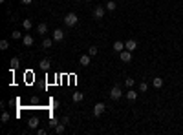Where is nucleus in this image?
Returning <instances> with one entry per match:
<instances>
[{"label":"nucleus","mask_w":183,"mask_h":135,"mask_svg":"<svg viewBox=\"0 0 183 135\" xmlns=\"http://www.w3.org/2000/svg\"><path fill=\"white\" fill-rule=\"evenodd\" d=\"M9 48V42L7 40H2V42H0V49H2V51H4V49H7Z\"/></svg>","instance_id":"24"},{"label":"nucleus","mask_w":183,"mask_h":135,"mask_svg":"<svg viewBox=\"0 0 183 135\" xmlns=\"http://www.w3.org/2000/svg\"><path fill=\"white\" fill-rule=\"evenodd\" d=\"M51 46H53V38H44L42 40V48L44 49H49Z\"/></svg>","instance_id":"14"},{"label":"nucleus","mask_w":183,"mask_h":135,"mask_svg":"<svg viewBox=\"0 0 183 135\" xmlns=\"http://www.w3.org/2000/svg\"><path fill=\"white\" fill-rule=\"evenodd\" d=\"M61 122H64V124H70V117H62V121Z\"/></svg>","instance_id":"30"},{"label":"nucleus","mask_w":183,"mask_h":135,"mask_svg":"<svg viewBox=\"0 0 183 135\" xmlns=\"http://www.w3.org/2000/svg\"><path fill=\"white\" fill-rule=\"evenodd\" d=\"M64 132H66V124H64V122H59L57 126H55V133H57V135H62Z\"/></svg>","instance_id":"12"},{"label":"nucleus","mask_w":183,"mask_h":135,"mask_svg":"<svg viewBox=\"0 0 183 135\" xmlns=\"http://www.w3.org/2000/svg\"><path fill=\"white\" fill-rule=\"evenodd\" d=\"M115 7H117V6H115V2H113V0H110V2H106V9H108V11H113Z\"/></svg>","instance_id":"22"},{"label":"nucleus","mask_w":183,"mask_h":135,"mask_svg":"<svg viewBox=\"0 0 183 135\" xmlns=\"http://www.w3.org/2000/svg\"><path fill=\"white\" fill-rule=\"evenodd\" d=\"M125 84H126V88H132V86H134V79H126Z\"/></svg>","instance_id":"26"},{"label":"nucleus","mask_w":183,"mask_h":135,"mask_svg":"<svg viewBox=\"0 0 183 135\" xmlns=\"http://www.w3.org/2000/svg\"><path fill=\"white\" fill-rule=\"evenodd\" d=\"M82 99H84V95H82V93H73V102H81L82 101Z\"/></svg>","instance_id":"21"},{"label":"nucleus","mask_w":183,"mask_h":135,"mask_svg":"<svg viewBox=\"0 0 183 135\" xmlns=\"http://www.w3.org/2000/svg\"><path fill=\"white\" fill-rule=\"evenodd\" d=\"M7 121H9V113H7V111H4V113H2V122L6 124Z\"/></svg>","instance_id":"25"},{"label":"nucleus","mask_w":183,"mask_h":135,"mask_svg":"<svg viewBox=\"0 0 183 135\" xmlns=\"http://www.w3.org/2000/svg\"><path fill=\"white\" fill-rule=\"evenodd\" d=\"M119 58H121V62H130V60H132V51L123 49V51L119 53Z\"/></svg>","instance_id":"3"},{"label":"nucleus","mask_w":183,"mask_h":135,"mask_svg":"<svg viewBox=\"0 0 183 135\" xmlns=\"http://www.w3.org/2000/svg\"><path fill=\"white\" fill-rule=\"evenodd\" d=\"M37 31H38V35H46V33H48V26H46L44 22H41V24L37 26Z\"/></svg>","instance_id":"13"},{"label":"nucleus","mask_w":183,"mask_h":135,"mask_svg":"<svg viewBox=\"0 0 183 135\" xmlns=\"http://www.w3.org/2000/svg\"><path fill=\"white\" fill-rule=\"evenodd\" d=\"M86 2H92V0H86Z\"/></svg>","instance_id":"33"},{"label":"nucleus","mask_w":183,"mask_h":135,"mask_svg":"<svg viewBox=\"0 0 183 135\" xmlns=\"http://www.w3.org/2000/svg\"><path fill=\"white\" fill-rule=\"evenodd\" d=\"M97 53H99V48H97V46H90V48H88V55H92V57H95Z\"/></svg>","instance_id":"19"},{"label":"nucleus","mask_w":183,"mask_h":135,"mask_svg":"<svg viewBox=\"0 0 183 135\" xmlns=\"http://www.w3.org/2000/svg\"><path fill=\"white\" fill-rule=\"evenodd\" d=\"M28 124H29V128H31V130H35V128L38 126V119H37V117H31Z\"/></svg>","instance_id":"16"},{"label":"nucleus","mask_w":183,"mask_h":135,"mask_svg":"<svg viewBox=\"0 0 183 135\" xmlns=\"http://www.w3.org/2000/svg\"><path fill=\"white\" fill-rule=\"evenodd\" d=\"M152 86H154V88H161L163 86V79H159V77L152 79Z\"/></svg>","instance_id":"15"},{"label":"nucleus","mask_w":183,"mask_h":135,"mask_svg":"<svg viewBox=\"0 0 183 135\" xmlns=\"http://www.w3.org/2000/svg\"><path fill=\"white\" fill-rule=\"evenodd\" d=\"M49 68H51V62H49V58H42V60H41V69L48 71Z\"/></svg>","instance_id":"11"},{"label":"nucleus","mask_w":183,"mask_h":135,"mask_svg":"<svg viewBox=\"0 0 183 135\" xmlns=\"http://www.w3.org/2000/svg\"><path fill=\"white\" fill-rule=\"evenodd\" d=\"M123 49H125V42H121V40H115V42H113V51L121 53Z\"/></svg>","instance_id":"10"},{"label":"nucleus","mask_w":183,"mask_h":135,"mask_svg":"<svg viewBox=\"0 0 183 135\" xmlns=\"http://www.w3.org/2000/svg\"><path fill=\"white\" fill-rule=\"evenodd\" d=\"M105 104L103 102H99V104H95V106H93V115H95V117H99V115H103L105 113Z\"/></svg>","instance_id":"5"},{"label":"nucleus","mask_w":183,"mask_h":135,"mask_svg":"<svg viewBox=\"0 0 183 135\" xmlns=\"http://www.w3.org/2000/svg\"><path fill=\"white\" fill-rule=\"evenodd\" d=\"M0 2H2V4H4V2H6V0H0Z\"/></svg>","instance_id":"32"},{"label":"nucleus","mask_w":183,"mask_h":135,"mask_svg":"<svg viewBox=\"0 0 183 135\" xmlns=\"http://www.w3.org/2000/svg\"><path fill=\"white\" fill-rule=\"evenodd\" d=\"M62 38H64V31H62V29H55V31H53V40L61 42Z\"/></svg>","instance_id":"9"},{"label":"nucleus","mask_w":183,"mask_h":135,"mask_svg":"<svg viewBox=\"0 0 183 135\" xmlns=\"http://www.w3.org/2000/svg\"><path fill=\"white\" fill-rule=\"evenodd\" d=\"M37 135H46V130H44V128H38V130H37Z\"/></svg>","instance_id":"29"},{"label":"nucleus","mask_w":183,"mask_h":135,"mask_svg":"<svg viewBox=\"0 0 183 135\" xmlns=\"http://www.w3.org/2000/svg\"><path fill=\"white\" fill-rule=\"evenodd\" d=\"M110 97H112V101H117V99H121V97H123L121 88H119V86H113L112 91H110Z\"/></svg>","instance_id":"2"},{"label":"nucleus","mask_w":183,"mask_h":135,"mask_svg":"<svg viewBox=\"0 0 183 135\" xmlns=\"http://www.w3.org/2000/svg\"><path fill=\"white\" fill-rule=\"evenodd\" d=\"M136 48H137V42L134 40V38H128V40L125 42V49H128V51H134Z\"/></svg>","instance_id":"6"},{"label":"nucleus","mask_w":183,"mask_h":135,"mask_svg":"<svg viewBox=\"0 0 183 135\" xmlns=\"http://www.w3.org/2000/svg\"><path fill=\"white\" fill-rule=\"evenodd\" d=\"M79 22V17L75 13H68L66 17H64V24H66L68 28H72V26H75V24Z\"/></svg>","instance_id":"1"},{"label":"nucleus","mask_w":183,"mask_h":135,"mask_svg":"<svg viewBox=\"0 0 183 135\" xmlns=\"http://www.w3.org/2000/svg\"><path fill=\"white\" fill-rule=\"evenodd\" d=\"M11 37H13V38H22V33H20V31H13Z\"/></svg>","instance_id":"28"},{"label":"nucleus","mask_w":183,"mask_h":135,"mask_svg":"<svg viewBox=\"0 0 183 135\" xmlns=\"http://www.w3.org/2000/svg\"><path fill=\"white\" fill-rule=\"evenodd\" d=\"M9 64H11V69H17V68H18V64H20V58L15 57V58H11V62H9Z\"/></svg>","instance_id":"18"},{"label":"nucleus","mask_w":183,"mask_h":135,"mask_svg":"<svg viewBox=\"0 0 183 135\" xmlns=\"http://www.w3.org/2000/svg\"><path fill=\"white\" fill-rule=\"evenodd\" d=\"M57 124H59V121H57V119H51V121H49V128H53V130H55V126H57Z\"/></svg>","instance_id":"27"},{"label":"nucleus","mask_w":183,"mask_h":135,"mask_svg":"<svg viewBox=\"0 0 183 135\" xmlns=\"http://www.w3.org/2000/svg\"><path fill=\"white\" fill-rule=\"evenodd\" d=\"M105 13H106V7H101V6H99V7L93 9V17H95L97 20H101V18L105 17Z\"/></svg>","instance_id":"4"},{"label":"nucleus","mask_w":183,"mask_h":135,"mask_svg":"<svg viewBox=\"0 0 183 135\" xmlns=\"http://www.w3.org/2000/svg\"><path fill=\"white\" fill-rule=\"evenodd\" d=\"M90 60H92V55H81L79 64H81V66H90Z\"/></svg>","instance_id":"7"},{"label":"nucleus","mask_w":183,"mask_h":135,"mask_svg":"<svg viewBox=\"0 0 183 135\" xmlns=\"http://www.w3.org/2000/svg\"><path fill=\"white\" fill-rule=\"evenodd\" d=\"M126 97H128V101H136V99H137V91H134V89H128Z\"/></svg>","instance_id":"17"},{"label":"nucleus","mask_w":183,"mask_h":135,"mask_svg":"<svg viewBox=\"0 0 183 135\" xmlns=\"http://www.w3.org/2000/svg\"><path fill=\"white\" fill-rule=\"evenodd\" d=\"M22 28L28 31V29H31V28H33V22H31V20H28V18H26V20H22Z\"/></svg>","instance_id":"20"},{"label":"nucleus","mask_w":183,"mask_h":135,"mask_svg":"<svg viewBox=\"0 0 183 135\" xmlns=\"http://www.w3.org/2000/svg\"><path fill=\"white\" fill-rule=\"evenodd\" d=\"M147 89H148V84H147V82H141V84H139V91H141V93H145Z\"/></svg>","instance_id":"23"},{"label":"nucleus","mask_w":183,"mask_h":135,"mask_svg":"<svg viewBox=\"0 0 183 135\" xmlns=\"http://www.w3.org/2000/svg\"><path fill=\"white\" fill-rule=\"evenodd\" d=\"M33 42H35V40H33V37H31V35H24V37H22V44H24L26 48L33 46Z\"/></svg>","instance_id":"8"},{"label":"nucleus","mask_w":183,"mask_h":135,"mask_svg":"<svg viewBox=\"0 0 183 135\" xmlns=\"http://www.w3.org/2000/svg\"><path fill=\"white\" fill-rule=\"evenodd\" d=\"M20 2L24 4V6H28V4H31V2H33V0H20Z\"/></svg>","instance_id":"31"}]
</instances>
